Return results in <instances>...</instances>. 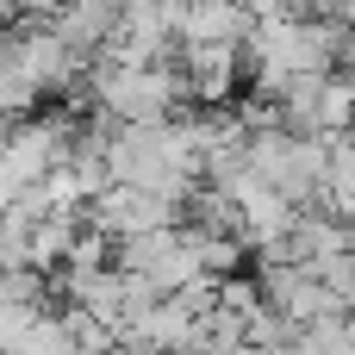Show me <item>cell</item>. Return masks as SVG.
<instances>
[{
    "label": "cell",
    "instance_id": "obj_1",
    "mask_svg": "<svg viewBox=\"0 0 355 355\" xmlns=\"http://www.w3.org/2000/svg\"><path fill=\"white\" fill-rule=\"evenodd\" d=\"M81 218H87V225H100V231L119 243V237H137V231L175 225V218H181V206L156 200L150 187H131V181H106L94 200H81Z\"/></svg>",
    "mask_w": 355,
    "mask_h": 355
},
{
    "label": "cell",
    "instance_id": "obj_2",
    "mask_svg": "<svg viewBox=\"0 0 355 355\" xmlns=\"http://www.w3.org/2000/svg\"><path fill=\"white\" fill-rule=\"evenodd\" d=\"M181 75H187V100H231L237 81V37H206V44H181Z\"/></svg>",
    "mask_w": 355,
    "mask_h": 355
},
{
    "label": "cell",
    "instance_id": "obj_3",
    "mask_svg": "<svg viewBox=\"0 0 355 355\" xmlns=\"http://www.w3.org/2000/svg\"><path fill=\"white\" fill-rule=\"evenodd\" d=\"M237 206H243V243L256 250V243H275V237H287L293 231V218H300V206L287 200V193H275L268 181H243L237 187Z\"/></svg>",
    "mask_w": 355,
    "mask_h": 355
},
{
    "label": "cell",
    "instance_id": "obj_4",
    "mask_svg": "<svg viewBox=\"0 0 355 355\" xmlns=\"http://www.w3.org/2000/svg\"><path fill=\"white\" fill-rule=\"evenodd\" d=\"M256 19L237 0H181V44H206V37H243Z\"/></svg>",
    "mask_w": 355,
    "mask_h": 355
},
{
    "label": "cell",
    "instance_id": "obj_5",
    "mask_svg": "<svg viewBox=\"0 0 355 355\" xmlns=\"http://www.w3.org/2000/svg\"><path fill=\"white\" fill-rule=\"evenodd\" d=\"M187 349H243V318H237L231 306H206V312L193 318Z\"/></svg>",
    "mask_w": 355,
    "mask_h": 355
},
{
    "label": "cell",
    "instance_id": "obj_6",
    "mask_svg": "<svg viewBox=\"0 0 355 355\" xmlns=\"http://www.w3.org/2000/svg\"><path fill=\"white\" fill-rule=\"evenodd\" d=\"M349 112H355V75L349 69H331V75H324V94H318V137L343 131Z\"/></svg>",
    "mask_w": 355,
    "mask_h": 355
},
{
    "label": "cell",
    "instance_id": "obj_7",
    "mask_svg": "<svg viewBox=\"0 0 355 355\" xmlns=\"http://www.w3.org/2000/svg\"><path fill=\"white\" fill-rule=\"evenodd\" d=\"M62 331H69V343H75V349H112V343H119V331H112L106 318H94L81 300H69V306H62Z\"/></svg>",
    "mask_w": 355,
    "mask_h": 355
},
{
    "label": "cell",
    "instance_id": "obj_8",
    "mask_svg": "<svg viewBox=\"0 0 355 355\" xmlns=\"http://www.w3.org/2000/svg\"><path fill=\"white\" fill-rule=\"evenodd\" d=\"M293 331H300V324L281 318L275 306H256V312L243 318V343H250V349H293Z\"/></svg>",
    "mask_w": 355,
    "mask_h": 355
},
{
    "label": "cell",
    "instance_id": "obj_9",
    "mask_svg": "<svg viewBox=\"0 0 355 355\" xmlns=\"http://www.w3.org/2000/svg\"><path fill=\"white\" fill-rule=\"evenodd\" d=\"M37 100H44V87L19 62H0V119H25V112H37Z\"/></svg>",
    "mask_w": 355,
    "mask_h": 355
},
{
    "label": "cell",
    "instance_id": "obj_10",
    "mask_svg": "<svg viewBox=\"0 0 355 355\" xmlns=\"http://www.w3.org/2000/svg\"><path fill=\"white\" fill-rule=\"evenodd\" d=\"M306 268H312V275H318V281H324V287H331L343 306H355V243L331 250V256H312Z\"/></svg>",
    "mask_w": 355,
    "mask_h": 355
},
{
    "label": "cell",
    "instance_id": "obj_11",
    "mask_svg": "<svg viewBox=\"0 0 355 355\" xmlns=\"http://www.w3.org/2000/svg\"><path fill=\"white\" fill-rule=\"evenodd\" d=\"M218 306H231L237 318H250L256 306H262V287H256V275H218Z\"/></svg>",
    "mask_w": 355,
    "mask_h": 355
},
{
    "label": "cell",
    "instance_id": "obj_12",
    "mask_svg": "<svg viewBox=\"0 0 355 355\" xmlns=\"http://www.w3.org/2000/svg\"><path fill=\"white\" fill-rule=\"evenodd\" d=\"M56 6H62V0H19V12H25V19H50Z\"/></svg>",
    "mask_w": 355,
    "mask_h": 355
},
{
    "label": "cell",
    "instance_id": "obj_13",
    "mask_svg": "<svg viewBox=\"0 0 355 355\" xmlns=\"http://www.w3.org/2000/svg\"><path fill=\"white\" fill-rule=\"evenodd\" d=\"M337 69H349V75H355V31L343 37V50H337Z\"/></svg>",
    "mask_w": 355,
    "mask_h": 355
},
{
    "label": "cell",
    "instance_id": "obj_14",
    "mask_svg": "<svg viewBox=\"0 0 355 355\" xmlns=\"http://www.w3.org/2000/svg\"><path fill=\"white\" fill-rule=\"evenodd\" d=\"M331 12H337V19H343V25H349V31H355V0H337Z\"/></svg>",
    "mask_w": 355,
    "mask_h": 355
},
{
    "label": "cell",
    "instance_id": "obj_15",
    "mask_svg": "<svg viewBox=\"0 0 355 355\" xmlns=\"http://www.w3.org/2000/svg\"><path fill=\"white\" fill-rule=\"evenodd\" d=\"M343 324H349V343H355V306H349V312H343Z\"/></svg>",
    "mask_w": 355,
    "mask_h": 355
}]
</instances>
